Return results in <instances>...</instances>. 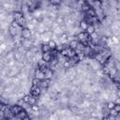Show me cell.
<instances>
[{
	"label": "cell",
	"instance_id": "1",
	"mask_svg": "<svg viewBox=\"0 0 120 120\" xmlns=\"http://www.w3.org/2000/svg\"><path fill=\"white\" fill-rule=\"evenodd\" d=\"M21 36L22 38L24 39H30L32 37V32L30 29H28L27 27H23L21 31Z\"/></svg>",
	"mask_w": 120,
	"mask_h": 120
},
{
	"label": "cell",
	"instance_id": "2",
	"mask_svg": "<svg viewBox=\"0 0 120 120\" xmlns=\"http://www.w3.org/2000/svg\"><path fill=\"white\" fill-rule=\"evenodd\" d=\"M41 92H42V89H41L40 86H33L32 85V87H31V94H32V96H34V97L38 98V97L40 96Z\"/></svg>",
	"mask_w": 120,
	"mask_h": 120
},
{
	"label": "cell",
	"instance_id": "3",
	"mask_svg": "<svg viewBox=\"0 0 120 120\" xmlns=\"http://www.w3.org/2000/svg\"><path fill=\"white\" fill-rule=\"evenodd\" d=\"M34 75H35V78L38 79L39 81H43V80H45V74H44V72H43L41 69H39V68L35 69V73H34Z\"/></svg>",
	"mask_w": 120,
	"mask_h": 120
},
{
	"label": "cell",
	"instance_id": "4",
	"mask_svg": "<svg viewBox=\"0 0 120 120\" xmlns=\"http://www.w3.org/2000/svg\"><path fill=\"white\" fill-rule=\"evenodd\" d=\"M10 108V111H11V112L13 113V114H15V115H17L19 112H21L22 110H23V108L22 107V106H20V105H12L11 107H9Z\"/></svg>",
	"mask_w": 120,
	"mask_h": 120
},
{
	"label": "cell",
	"instance_id": "5",
	"mask_svg": "<svg viewBox=\"0 0 120 120\" xmlns=\"http://www.w3.org/2000/svg\"><path fill=\"white\" fill-rule=\"evenodd\" d=\"M22 45L28 51V50H30L32 47H33V41L31 40V39H22Z\"/></svg>",
	"mask_w": 120,
	"mask_h": 120
},
{
	"label": "cell",
	"instance_id": "6",
	"mask_svg": "<svg viewBox=\"0 0 120 120\" xmlns=\"http://www.w3.org/2000/svg\"><path fill=\"white\" fill-rule=\"evenodd\" d=\"M42 60L45 61L46 63H50L52 60V55L51 52H43L42 53Z\"/></svg>",
	"mask_w": 120,
	"mask_h": 120
},
{
	"label": "cell",
	"instance_id": "7",
	"mask_svg": "<svg viewBox=\"0 0 120 120\" xmlns=\"http://www.w3.org/2000/svg\"><path fill=\"white\" fill-rule=\"evenodd\" d=\"M12 15H13V18H14V21H19L21 18H22L24 15L23 13L21 11V10H15L12 12Z\"/></svg>",
	"mask_w": 120,
	"mask_h": 120
},
{
	"label": "cell",
	"instance_id": "8",
	"mask_svg": "<svg viewBox=\"0 0 120 120\" xmlns=\"http://www.w3.org/2000/svg\"><path fill=\"white\" fill-rule=\"evenodd\" d=\"M44 74H45V79H47V80H51V79L52 78V76L54 75V72H53V70H52L51 68H48L45 70Z\"/></svg>",
	"mask_w": 120,
	"mask_h": 120
},
{
	"label": "cell",
	"instance_id": "9",
	"mask_svg": "<svg viewBox=\"0 0 120 120\" xmlns=\"http://www.w3.org/2000/svg\"><path fill=\"white\" fill-rule=\"evenodd\" d=\"M88 25H89V24L85 22V20H82V21L79 22V27H80V29H81L82 32H85V31H86Z\"/></svg>",
	"mask_w": 120,
	"mask_h": 120
},
{
	"label": "cell",
	"instance_id": "10",
	"mask_svg": "<svg viewBox=\"0 0 120 120\" xmlns=\"http://www.w3.org/2000/svg\"><path fill=\"white\" fill-rule=\"evenodd\" d=\"M50 83H51V80L45 79V80H43V81L40 82L39 86L41 87V89H47V88L50 86Z\"/></svg>",
	"mask_w": 120,
	"mask_h": 120
},
{
	"label": "cell",
	"instance_id": "11",
	"mask_svg": "<svg viewBox=\"0 0 120 120\" xmlns=\"http://www.w3.org/2000/svg\"><path fill=\"white\" fill-rule=\"evenodd\" d=\"M8 33H9V35L11 36V37H15V36H17L18 35V33H19V30L17 29V28H15V27H13V26H11V25H9V27H8Z\"/></svg>",
	"mask_w": 120,
	"mask_h": 120
},
{
	"label": "cell",
	"instance_id": "12",
	"mask_svg": "<svg viewBox=\"0 0 120 120\" xmlns=\"http://www.w3.org/2000/svg\"><path fill=\"white\" fill-rule=\"evenodd\" d=\"M118 70L115 68H110V71H109V77L111 78V79H113L117 74H118Z\"/></svg>",
	"mask_w": 120,
	"mask_h": 120
},
{
	"label": "cell",
	"instance_id": "13",
	"mask_svg": "<svg viewBox=\"0 0 120 120\" xmlns=\"http://www.w3.org/2000/svg\"><path fill=\"white\" fill-rule=\"evenodd\" d=\"M26 116H27V112L23 109L21 112H19V113L16 115V118H17L18 120H22V119H23L24 117H26Z\"/></svg>",
	"mask_w": 120,
	"mask_h": 120
},
{
	"label": "cell",
	"instance_id": "14",
	"mask_svg": "<svg viewBox=\"0 0 120 120\" xmlns=\"http://www.w3.org/2000/svg\"><path fill=\"white\" fill-rule=\"evenodd\" d=\"M55 22L59 24V25H63L65 23V16L63 15H58L55 19Z\"/></svg>",
	"mask_w": 120,
	"mask_h": 120
},
{
	"label": "cell",
	"instance_id": "15",
	"mask_svg": "<svg viewBox=\"0 0 120 120\" xmlns=\"http://www.w3.org/2000/svg\"><path fill=\"white\" fill-rule=\"evenodd\" d=\"M78 43H79V41H78L77 39H73V40L69 41V42H68L69 48L72 49V50H76V49H77V46H78Z\"/></svg>",
	"mask_w": 120,
	"mask_h": 120
},
{
	"label": "cell",
	"instance_id": "16",
	"mask_svg": "<svg viewBox=\"0 0 120 120\" xmlns=\"http://www.w3.org/2000/svg\"><path fill=\"white\" fill-rule=\"evenodd\" d=\"M40 51H41V52L43 53V52H51L52 50H51V48L49 47V45L48 44H41V47H40Z\"/></svg>",
	"mask_w": 120,
	"mask_h": 120
},
{
	"label": "cell",
	"instance_id": "17",
	"mask_svg": "<svg viewBox=\"0 0 120 120\" xmlns=\"http://www.w3.org/2000/svg\"><path fill=\"white\" fill-rule=\"evenodd\" d=\"M22 57H23V54L19 52L18 51L17 52H14V59L16 61H22Z\"/></svg>",
	"mask_w": 120,
	"mask_h": 120
},
{
	"label": "cell",
	"instance_id": "18",
	"mask_svg": "<svg viewBox=\"0 0 120 120\" xmlns=\"http://www.w3.org/2000/svg\"><path fill=\"white\" fill-rule=\"evenodd\" d=\"M85 32L90 36L91 34H93V33L96 32V28H95V26L93 24H90V25H88V27H87V29H86Z\"/></svg>",
	"mask_w": 120,
	"mask_h": 120
},
{
	"label": "cell",
	"instance_id": "19",
	"mask_svg": "<svg viewBox=\"0 0 120 120\" xmlns=\"http://www.w3.org/2000/svg\"><path fill=\"white\" fill-rule=\"evenodd\" d=\"M48 45H49V47L51 48V50L52 51V50H55L56 49V46H57V44H56V42L54 41V40H52V39H51L48 43H47Z\"/></svg>",
	"mask_w": 120,
	"mask_h": 120
},
{
	"label": "cell",
	"instance_id": "20",
	"mask_svg": "<svg viewBox=\"0 0 120 120\" xmlns=\"http://www.w3.org/2000/svg\"><path fill=\"white\" fill-rule=\"evenodd\" d=\"M86 13H87L88 17H96V10H95L93 8H91Z\"/></svg>",
	"mask_w": 120,
	"mask_h": 120
},
{
	"label": "cell",
	"instance_id": "21",
	"mask_svg": "<svg viewBox=\"0 0 120 120\" xmlns=\"http://www.w3.org/2000/svg\"><path fill=\"white\" fill-rule=\"evenodd\" d=\"M107 109L110 111V110H112V109H114V106H115V103H114V101H109L108 103H107Z\"/></svg>",
	"mask_w": 120,
	"mask_h": 120
},
{
	"label": "cell",
	"instance_id": "22",
	"mask_svg": "<svg viewBox=\"0 0 120 120\" xmlns=\"http://www.w3.org/2000/svg\"><path fill=\"white\" fill-rule=\"evenodd\" d=\"M40 82H41V81H39L38 79H37V78H34V79L32 80V84H33V86H39V84H40Z\"/></svg>",
	"mask_w": 120,
	"mask_h": 120
},
{
	"label": "cell",
	"instance_id": "23",
	"mask_svg": "<svg viewBox=\"0 0 120 120\" xmlns=\"http://www.w3.org/2000/svg\"><path fill=\"white\" fill-rule=\"evenodd\" d=\"M119 114V112H117L114 109H112L109 111V115H112V116H114V117H117Z\"/></svg>",
	"mask_w": 120,
	"mask_h": 120
},
{
	"label": "cell",
	"instance_id": "24",
	"mask_svg": "<svg viewBox=\"0 0 120 120\" xmlns=\"http://www.w3.org/2000/svg\"><path fill=\"white\" fill-rule=\"evenodd\" d=\"M68 97H62L60 98V103L62 104H68Z\"/></svg>",
	"mask_w": 120,
	"mask_h": 120
},
{
	"label": "cell",
	"instance_id": "25",
	"mask_svg": "<svg viewBox=\"0 0 120 120\" xmlns=\"http://www.w3.org/2000/svg\"><path fill=\"white\" fill-rule=\"evenodd\" d=\"M101 70L103 71V73H104L105 75H108V74H109V71H110V68H109L107 66H105V65H104V66L102 67Z\"/></svg>",
	"mask_w": 120,
	"mask_h": 120
},
{
	"label": "cell",
	"instance_id": "26",
	"mask_svg": "<svg viewBox=\"0 0 120 120\" xmlns=\"http://www.w3.org/2000/svg\"><path fill=\"white\" fill-rule=\"evenodd\" d=\"M51 5H53V6H58V5H61L62 3H61V1H59V0H52V1H50L49 2Z\"/></svg>",
	"mask_w": 120,
	"mask_h": 120
},
{
	"label": "cell",
	"instance_id": "27",
	"mask_svg": "<svg viewBox=\"0 0 120 120\" xmlns=\"http://www.w3.org/2000/svg\"><path fill=\"white\" fill-rule=\"evenodd\" d=\"M31 97L32 96H30V95H24V97H23V101L25 102V103H29V101H30V99H31Z\"/></svg>",
	"mask_w": 120,
	"mask_h": 120
},
{
	"label": "cell",
	"instance_id": "28",
	"mask_svg": "<svg viewBox=\"0 0 120 120\" xmlns=\"http://www.w3.org/2000/svg\"><path fill=\"white\" fill-rule=\"evenodd\" d=\"M63 67L65 68H67V69H68L69 68H71V64H70V62H69V60H68V61H66L64 64H63Z\"/></svg>",
	"mask_w": 120,
	"mask_h": 120
},
{
	"label": "cell",
	"instance_id": "29",
	"mask_svg": "<svg viewBox=\"0 0 120 120\" xmlns=\"http://www.w3.org/2000/svg\"><path fill=\"white\" fill-rule=\"evenodd\" d=\"M31 109H32V112H38L39 111V106L38 104H35V105L31 106Z\"/></svg>",
	"mask_w": 120,
	"mask_h": 120
},
{
	"label": "cell",
	"instance_id": "30",
	"mask_svg": "<svg viewBox=\"0 0 120 120\" xmlns=\"http://www.w3.org/2000/svg\"><path fill=\"white\" fill-rule=\"evenodd\" d=\"M114 110H115L117 112H120V104H115V106H114Z\"/></svg>",
	"mask_w": 120,
	"mask_h": 120
},
{
	"label": "cell",
	"instance_id": "31",
	"mask_svg": "<svg viewBox=\"0 0 120 120\" xmlns=\"http://www.w3.org/2000/svg\"><path fill=\"white\" fill-rule=\"evenodd\" d=\"M114 103H115V104H120V98H119V97L116 98V99L114 100Z\"/></svg>",
	"mask_w": 120,
	"mask_h": 120
},
{
	"label": "cell",
	"instance_id": "32",
	"mask_svg": "<svg viewBox=\"0 0 120 120\" xmlns=\"http://www.w3.org/2000/svg\"><path fill=\"white\" fill-rule=\"evenodd\" d=\"M101 120H109V118H108V116H103Z\"/></svg>",
	"mask_w": 120,
	"mask_h": 120
}]
</instances>
